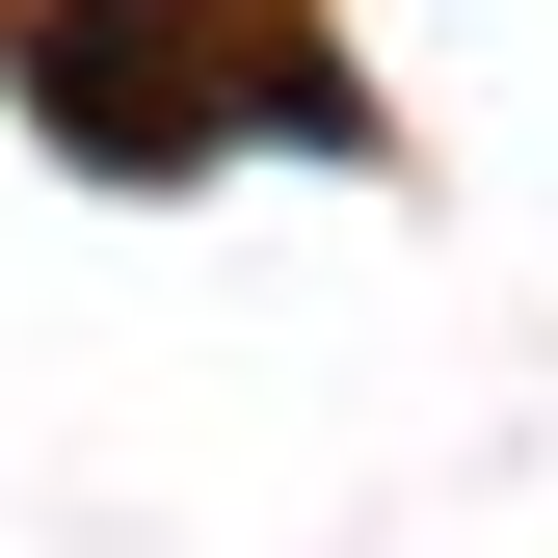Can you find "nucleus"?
Wrapping results in <instances>:
<instances>
[{
	"label": "nucleus",
	"mask_w": 558,
	"mask_h": 558,
	"mask_svg": "<svg viewBox=\"0 0 558 558\" xmlns=\"http://www.w3.org/2000/svg\"><path fill=\"white\" fill-rule=\"evenodd\" d=\"M0 81H27L53 160L186 186V160H345L373 81L293 27V0H0Z\"/></svg>",
	"instance_id": "f257e3e1"
}]
</instances>
